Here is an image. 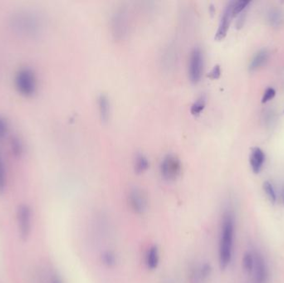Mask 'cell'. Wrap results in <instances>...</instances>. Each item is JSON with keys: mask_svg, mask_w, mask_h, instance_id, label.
I'll return each instance as SVG.
<instances>
[{"mask_svg": "<svg viewBox=\"0 0 284 283\" xmlns=\"http://www.w3.org/2000/svg\"><path fill=\"white\" fill-rule=\"evenodd\" d=\"M234 234V217L230 211H226L222 217L219 235V263L221 270L227 269L233 258Z\"/></svg>", "mask_w": 284, "mask_h": 283, "instance_id": "6da1fadb", "label": "cell"}, {"mask_svg": "<svg viewBox=\"0 0 284 283\" xmlns=\"http://www.w3.org/2000/svg\"><path fill=\"white\" fill-rule=\"evenodd\" d=\"M11 26L17 34L26 37H34L39 34L41 23L38 16L33 13L19 12L10 20Z\"/></svg>", "mask_w": 284, "mask_h": 283, "instance_id": "7a4b0ae2", "label": "cell"}, {"mask_svg": "<svg viewBox=\"0 0 284 283\" xmlns=\"http://www.w3.org/2000/svg\"><path fill=\"white\" fill-rule=\"evenodd\" d=\"M130 15L128 9L121 5L115 9L111 16V29L115 39H123L128 34Z\"/></svg>", "mask_w": 284, "mask_h": 283, "instance_id": "3957f363", "label": "cell"}, {"mask_svg": "<svg viewBox=\"0 0 284 283\" xmlns=\"http://www.w3.org/2000/svg\"><path fill=\"white\" fill-rule=\"evenodd\" d=\"M15 86L18 92L25 97H30L36 90V78L34 72L25 68L20 70L15 78Z\"/></svg>", "mask_w": 284, "mask_h": 283, "instance_id": "277c9868", "label": "cell"}, {"mask_svg": "<svg viewBox=\"0 0 284 283\" xmlns=\"http://www.w3.org/2000/svg\"><path fill=\"white\" fill-rule=\"evenodd\" d=\"M181 172V162L177 155L168 153L160 162V173L164 179L172 181L177 179Z\"/></svg>", "mask_w": 284, "mask_h": 283, "instance_id": "5b68a950", "label": "cell"}, {"mask_svg": "<svg viewBox=\"0 0 284 283\" xmlns=\"http://www.w3.org/2000/svg\"><path fill=\"white\" fill-rule=\"evenodd\" d=\"M128 203L131 210L136 214H143L148 208V197L143 189L134 187L128 194Z\"/></svg>", "mask_w": 284, "mask_h": 283, "instance_id": "8992f818", "label": "cell"}, {"mask_svg": "<svg viewBox=\"0 0 284 283\" xmlns=\"http://www.w3.org/2000/svg\"><path fill=\"white\" fill-rule=\"evenodd\" d=\"M203 53L199 47H194L192 49L189 58V78L193 83H197L201 78L203 72Z\"/></svg>", "mask_w": 284, "mask_h": 283, "instance_id": "52a82bcc", "label": "cell"}, {"mask_svg": "<svg viewBox=\"0 0 284 283\" xmlns=\"http://www.w3.org/2000/svg\"><path fill=\"white\" fill-rule=\"evenodd\" d=\"M250 275L253 283H267L268 280L267 264L263 256L257 251H253V266Z\"/></svg>", "mask_w": 284, "mask_h": 283, "instance_id": "ba28073f", "label": "cell"}, {"mask_svg": "<svg viewBox=\"0 0 284 283\" xmlns=\"http://www.w3.org/2000/svg\"><path fill=\"white\" fill-rule=\"evenodd\" d=\"M17 218L20 237L23 240H26L31 231V210L30 207L26 204L20 205L18 209Z\"/></svg>", "mask_w": 284, "mask_h": 283, "instance_id": "9c48e42d", "label": "cell"}, {"mask_svg": "<svg viewBox=\"0 0 284 283\" xmlns=\"http://www.w3.org/2000/svg\"><path fill=\"white\" fill-rule=\"evenodd\" d=\"M233 1H230L226 5V7L223 10V14L221 16L220 22H219V27L217 29L215 34V39L221 40L223 39L227 34L228 28L230 25L231 20L233 19Z\"/></svg>", "mask_w": 284, "mask_h": 283, "instance_id": "30bf717a", "label": "cell"}, {"mask_svg": "<svg viewBox=\"0 0 284 283\" xmlns=\"http://www.w3.org/2000/svg\"><path fill=\"white\" fill-rule=\"evenodd\" d=\"M264 161V153L262 152V150L260 148H252L249 156V163L254 174H258L261 171Z\"/></svg>", "mask_w": 284, "mask_h": 283, "instance_id": "8fae6325", "label": "cell"}, {"mask_svg": "<svg viewBox=\"0 0 284 283\" xmlns=\"http://www.w3.org/2000/svg\"><path fill=\"white\" fill-rule=\"evenodd\" d=\"M160 262V252L156 245L149 247L146 254V265L149 270H156Z\"/></svg>", "mask_w": 284, "mask_h": 283, "instance_id": "7c38bea8", "label": "cell"}, {"mask_svg": "<svg viewBox=\"0 0 284 283\" xmlns=\"http://www.w3.org/2000/svg\"><path fill=\"white\" fill-rule=\"evenodd\" d=\"M98 107H99L100 116L103 121H107L110 115V101L107 95L104 93L99 95L98 97Z\"/></svg>", "mask_w": 284, "mask_h": 283, "instance_id": "4fadbf2b", "label": "cell"}, {"mask_svg": "<svg viewBox=\"0 0 284 283\" xmlns=\"http://www.w3.org/2000/svg\"><path fill=\"white\" fill-rule=\"evenodd\" d=\"M267 57H268V54H267V51L262 50V51L258 52L251 61L249 70H257V68H260L261 66L263 65L266 63V61L267 60Z\"/></svg>", "mask_w": 284, "mask_h": 283, "instance_id": "5bb4252c", "label": "cell"}, {"mask_svg": "<svg viewBox=\"0 0 284 283\" xmlns=\"http://www.w3.org/2000/svg\"><path fill=\"white\" fill-rule=\"evenodd\" d=\"M149 167V160L142 153H137L135 158V170L137 173H142Z\"/></svg>", "mask_w": 284, "mask_h": 283, "instance_id": "9a60e30c", "label": "cell"}, {"mask_svg": "<svg viewBox=\"0 0 284 283\" xmlns=\"http://www.w3.org/2000/svg\"><path fill=\"white\" fill-rule=\"evenodd\" d=\"M101 259H102V263L109 268H112L117 265V256L112 250H107L103 252L101 256Z\"/></svg>", "mask_w": 284, "mask_h": 283, "instance_id": "2e32d148", "label": "cell"}, {"mask_svg": "<svg viewBox=\"0 0 284 283\" xmlns=\"http://www.w3.org/2000/svg\"><path fill=\"white\" fill-rule=\"evenodd\" d=\"M205 104H206V97L204 95H201L193 102L190 107V112L194 115L199 114L204 110Z\"/></svg>", "mask_w": 284, "mask_h": 283, "instance_id": "e0dca14e", "label": "cell"}, {"mask_svg": "<svg viewBox=\"0 0 284 283\" xmlns=\"http://www.w3.org/2000/svg\"><path fill=\"white\" fill-rule=\"evenodd\" d=\"M242 265L244 271L248 274H251L253 266V252L248 251L244 253L242 260Z\"/></svg>", "mask_w": 284, "mask_h": 283, "instance_id": "ac0fdd59", "label": "cell"}, {"mask_svg": "<svg viewBox=\"0 0 284 283\" xmlns=\"http://www.w3.org/2000/svg\"><path fill=\"white\" fill-rule=\"evenodd\" d=\"M262 188L264 190L265 194L267 195V198L272 203H275L277 200V194L275 191L273 185H272L269 181H265L262 184Z\"/></svg>", "mask_w": 284, "mask_h": 283, "instance_id": "d6986e66", "label": "cell"}, {"mask_svg": "<svg viewBox=\"0 0 284 283\" xmlns=\"http://www.w3.org/2000/svg\"><path fill=\"white\" fill-rule=\"evenodd\" d=\"M189 283H205L199 272V265H195L192 267L189 272Z\"/></svg>", "mask_w": 284, "mask_h": 283, "instance_id": "ffe728a7", "label": "cell"}, {"mask_svg": "<svg viewBox=\"0 0 284 283\" xmlns=\"http://www.w3.org/2000/svg\"><path fill=\"white\" fill-rule=\"evenodd\" d=\"M250 4L249 1L247 0H240V1H233V17L236 15H239L248 5Z\"/></svg>", "mask_w": 284, "mask_h": 283, "instance_id": "44dd1931", "label": "cell"}, {"mask_svg": "<svg viewBox=\"0 0 284 283\" xmlns=\"http://www.w3.org/2000/svg\"><path fill=\"white\" fill-rule=\"evenodd\" d=\"M5 182H6V178H5V163L3 160L2 154L0 152V194H3L5 192Z\"/></svg>", "mask_w": 284, "mask_h": 283, "instance_id": "7402d4cb", "label": "cell"}, {"mask_svg": "<svg viewBox=\"0 0 284 283\" xmlns=\"http://www.w3.org/2000/svg\"><path fill=\"white\" fill-rule=\"evenodd\" d=\"M282 15L277 10H273L269 14V21L273 26H277L282 22Z\"/></svg>", "mask_w": 284, "mask_h": 283, "instance_id": "603a6c76", "label": "cell"}, {"mask_svg": "<svg viewBox=\"0 0 284 283\" xmlns=\"http://www.w3.org/2000/svg\"><path fill=\"white\" fill-rule=\"evenodd\" d=\"M11 146H12L13 151L15 155H20L22 153L23 145L22 143L20 141V139L13 138Z\"/></svg>", "mask_w": 284, "mask_h": 283, "instance_id": "cb8c5ba5", "label": "cell"}, {"mask_svg": "<svg viewBox=\"0 0 284 283\" xmlns=\"http://www.w3.org/2000/svg\"><path fill=\"white\" fill-rule=\"evenodd\" d=\"M276 95V92L273 88H267L266 91H265L264 94L262 96V103H266V102H269L271 100L275 97Z\"/></svg>", "mask_w": 284, "mask_h": 283, "instance_id": "d4e9b609", "label": "cell"}, {"mask_svg": "<svg viewBox=\"0 0 284 283\" xmlns=\"http://www.w3.org/2000/svg\"><path fill=\"white\" fill-rule=\"evenodd\" d=\"M8 131V126L5 119L0 117V141L5 138Z\"/></svg>", "mask_w": 284, "mask_h": 283, "instance_id": "484cf974", "label": "cell"}, {"mask_svg": "<svg viewBox=\"0 0 284 283\" xmlns=\"http://www.w3.org/2000/svg\"><path fill=\"white\" fill-rule=\"evenodd\" d=\"M220 74V67H219V65H215L214 68H212L211 71L209 72L208 76H209V78H212V79H217V78H219Z\"/></svg>", "mask_w": 284, "mask_h": 283, "instance_id": "4316f807", "label": "cell"}, {"mask_svg": "<svg viewBox=\"0 0 284 283\" xmlns=\"http://www.w3.org/2000/svg\"><path fill=\"white\" fill-rule=\"evenodd\" d=\"M52 283H63V281H62V279L59 277V276H53V278H52Z\"/></svg>", "mask_w": 284, "mask_h": 283, "instance_id": "83f0119b", "label": "cell"}, {"mask_svg": "<svg viewBox=\"0 0 284 283\" xmlns=\"http://www.w3.org/2000/svg\"><path fill=\"white\" fill-rule=\"evenodd\" d=\"M161 283H176L175 281V280L172 278H170V277H167V278L163 279Z\"/></svg>", "mask_w": 284, "mask_h": 283, "instance_id": "f1b7e54d", "label": "cell"}]
</instances>
